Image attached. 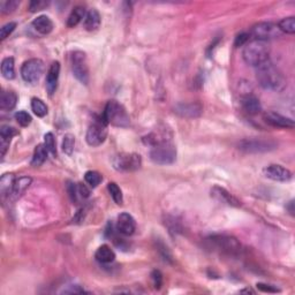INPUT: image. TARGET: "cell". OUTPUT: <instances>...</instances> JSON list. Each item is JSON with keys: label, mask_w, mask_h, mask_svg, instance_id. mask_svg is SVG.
Wrapping results in <instances>:
<instances>
[{"label": "cell", "mask_w": 295, "mask_h": 295, "mask_svg": "<svg viewBox=\"0 0 295 295\" xmlns=\"http://www.w3.org/2000/svg\"><path fill=\"white\" fill-rule=\"evenodd\" d=\"M100 15L98 13L97 9H90L87 14H85V18L83 20V27L85 30L88 31H95L99 28L100 25Z\"/></svg>", "instance_id": "cell-20"}, {"label": "cell", "mask_w": 295, "mask_h": 295, "mask_svg": "<svg viewBox=\"0 0 295 295\" xmlns=\"http://www.w3.org/2000/svg\"><path fill=\"white\" fill-rule=\"evenodd\" d=\"M256 287H257L258 291L264 292V293H278V292H280V290H278L277 287L272 286V285L263 284V283L256 284Z\"/></svg>", "instance_id": "cell-40"}, {"label": "cell", "mask_w": 295, "mask_h": 295, "mask_svg": "<svg viewBox=\"0 0 295 295\" xmlns=\"http://www.w3.org/2000/svg\"><path fill=\"white\" fill-rule=\"evenodd\" d=\"M14 182L15 177L13 174H4L0 179V194H1L2 198L5 197H11L13 188H14Z\"/></svg>", "instance_id": "cell-23"}, {"label": "cell", "mask_w": 295, "mask_h": 295, "mask_svg": "<svg viewBox=\"0 0 295 295\" xmlns=\"http://www.w3.org/2000/svg\"><path fill=\"white\" fill-rule=\"evenodd\" d=\"M107 136V122L103 117H99L89 126L85 139L87 143L91 147H98L106 139Z\"/></svg>", "instance_id": "cell-5"}, {"label": "cell", "mask_w": 295, "mask_h": 295, "mask_svg": "<svg viewBox=\"0 0 295 295\" xmlns=\"http://www.w3.org/2000/svg\"><path fill=\"white\" fill-rule=\"evenodd\" d=\"M136 230V223L135 219L133 218V216L129 214H123L118 216V220H117V231L120 234L125 236H133Z\"/></svg>", "instance_id": "cell-14"}, {"label": "cell", "mask_w": 295, "mask_h": 295, "mask_svg": "<svg viewBox=\"0 0 295 295\" xmlns=\"http://www.w3.org/2000/svg\"><path fill=\"white\" fill-rule=\"evenodd\" d=\"M31 110L39 118H44L47 114V106L42 99L39 98H33L31 99Z\"/></svg>", "instance_id": "cell-28"}, {"label": "cell", "mask_w": 295, "mask_h": 295, "mask_svg": "<svg viewBox=\"0 0 295 295\" xmlns=\"http://www.w3.org/2000/svg\"><path fill=\"white\" fill-rule=\"evenodd\" d=\"M15 28H17V23H15V22H8V23L2 25L1 29H0V39H6V38L15 30Z\"/></svg>", "instance_id": "cell-36"}, {"label": "cell", "mask_w": 295, "mask_h": 295, "mask_svg": "<svg viewBox=\"0 0 295 295\" xmlns=\"http://www.w3.org/2000/svg\"><path fill=\"white\" fill-rule=\"evenodd\" d=\"M241 293H254V291H252V290H242V291H241Z\"/></svg>", "instance_id": "cell-43"}, {"label": "cell", "mask_w": 295, "mask_h": 295, "mask_svg": "<svg viewBox=\"0 0 295 295\" xmlns=\"http://www.w3.org/2000/svg\"><path fill=\"white\" fill-rule=\"evenodd\" d=\"M72 72L76 80H79L82 84L89 83V66L87 61V56L82 51H75L72 53L71 58Z\"/></svg>", "instance_id": "cell-6"}, {"label": "cell", "mask_w": 295, "mask_h": 295, "mask_svg": "<svg viewBox=\"0 0 295 295\" xmlns=\"http://www.w3.org/2000/svg\"><path fill=\"white\" fill-rule=\"evenodd\" d=\"M95 258L101 264H110L116 259V254H114L113 249H111L110 246L103 245L96 250Z\"/></svg>", "instance_id": "cell-21"}, {"label": "cell", "mask_w": 295, "mask_h": 295, "mask_svg": "<svg viewBox=\"0 0 295 295\" xmlns=\"http://www.w3.org/2000/svg\"><path fill=\"white\" fill-rule=\"evenodd\" d=\"M44 145H45L47 152H50L53 157H57V147H56V138L52 133H47L44 136Z\"/></svg>", "instance_id": "cell-32"}, {"label": "cell", "mask_w": 295, "mask_h": 295, "mask_svg": "<svg viewBox=\"0 0 295 295\" xmlns=\"http://www.w3.org/2000/svg\"><path fill=\"white\" fill-rule=\"evenodd\" d=\"M18 95L14 91H4L0 97V109L2 111H11L17 106Z\"/></svg>", "instance_id": "cell-24"}, {"label": "cell", "mask_w": 295, "mask_h": 295, "mask_svg": "<svg viewBox=\"0 0 295 295\" xmlns=\"http://www.w3.org/2000/svg\"><path fill=\"white\" fill-rule=\"evenodd\" d=\"M31 181H33V180H31V177H19V179H15L14 188H13L11 197H13L14 199L21 197V196L25 193V190L30 187Z\"/></svg>", "instance_id": "cell-22"}, {"label": "cell", "mask_w": 295, "mask_h": 295, "mask_svg": "<svg viewBox=\"0 0 295 295\" xmlns=\"http://www.w3.org/2000/svg\"><path fill=\"white\" fill-rule=\"evenodd\" d=\"M103 118L107 122V125H111L116 127H121V128H126L131 125V119L129 116L127 114L125 107L121 104H119L117 100H109L104 109Z\"/></svg>", "instance_id": "cell-3"}, {"label": "cell", "mask_w": 295, "mask_h": 295, "mask_svg": "<svg viewBox=\"0 0 295 295\" xmlns=\"http://www.w3.org/2000/svg\"><path fill=\"white\" fill-rule=\"evenodd\" d=\"M76 190H78V197L85 199L89 197V195H90V192H89V189L85 187V185H83V183H79V185H76Z\"/></svg>", "instance_id": "cell-42"}, {"label": "cell", "mask_w": 295, "mask_h": 295, "mask_svg": "<svg viewBox=\"0 0 295 295\" xmlns=\"http://www.w3.org/2000/svg\"><path fill=\"white\" fill-rule=\"evenodd\" d=\"M263 118H264V121L268 123V125H270L272 127H275V128H293L294 127V121L290 118H287V117L281 116V114H279L277 112H265L264 116H263Z\"/></svg>", "instance_id": "cell-13"}, {"label": "cell", "mask_w": 295, "mask_h": 295, "mask_svg": "<svg viewBox=\"0 0 295 295\" xmlns=\"http://www.w3.org/2000/svg\"><path fill=\"white\" fill-rule=\"evenodd\" d=\"M277 25L279 30H280L283 34L293 35L295 33V18L294 17L285 18L281 21H279V23Z\"/></svg>", "instance_id": "cell-29"}, {"label": "cell", "mask_w": 295, "mask_h": 295, "mask_svg": "<svg viewBox=\"0 0 295 295\" xmlns=\"http://www.w3.org/2000/svg\"><path fill=\"white\" fill-rule=\"evenodd\" d=\"M151 279L154 287L156 290H160L161 285H163V275H161V272L159 270H154L151 274Z\"/></svg>", "instance_id": "cell-38"}, {"label": "cell", "mask_w": 295, "mask_h": 295, "mask_svg": "<svg viewBox=\"0 0 295 295\" xmlns=\"http://www.w3.org/2000/svg\"><path fill=\"white\" fill-rule=\"evenodd\" d=\"M18 134V131L15 128H13L11 126H1V129H0V141H5V142H9L11 143V139L13 136H15Z\"/></svg>", "instance_id": "cell-34"}, {"label": "cell", "mask_w": 295, "mask_h": 295, "mask_svg": "<svg viewBox=\"0 0 295 295\" xmlns=\"http://www.w3.org/2000/svg\"><path fill=\"white\" fill-rule=\"evenodd\" d=\"M15 120H17L18 123L22 127H28L31 123V117L29 113H27L25 111H19V112L15 113Z\"/></svg>", "instance_id": "cell-35"}, {"label": "cell", "mask_w": 295, "mask_h": 295, "mask_svg": "<svg viewBox=\"0 0 295 295\" xmlns=\"http://www.w3.org/2000/svg\"><path fill=\"white\" fill-rule=\"evenodd\" d=\"M256 68H257L256 79L263 89L270 91H281L286 87V79L283 73L270 60Z\"/></svg>", "instance_id": "cell-1"}, {"label": "cell", "mask_w": 295, "mask_h": 295, "mask_svg": "<svg viewBox=\"0 0 295 295\" xmlns=\"http://www.w3.org/2000/svg\"><path fill=\"white\" fill-rule=\"evenodd\" d=\"M249 37H250V35L247 34V33H242V34L237 35L236 38V43H234V45H236V47L245 46L246 44L248 43Z\"/></svg>", "instance_id": "cell-41"}, {"label": "cell", "mask_w": 295, "mask_h": 295, "mask_svg": "<svg viewBox=\"0 0 295 295\" xmlns=\"http://www.w3.org/2000/svg\"><path fill=\"white\" fill-rule=\"evenodd\" d=\"M107 190H109L111 197L113 198V201L118 205H121L123 203V195H122V190L120 189V187L117 185L116 182H110L109 185H107Z\"/></svg>", "instance_id": "cell-30"}, {"label": "cell", "mask_w": 295, "mask_h": 295, "mask_svg": "<svg viewBox=\"0 0 295 295\" xmlns=\"http://www.w3.org/2000/svg\"><path fill=\"white\" fill-rule=\"evenodd\" d=\"M249 35H252L254 39L268 42V40L280 37L283 33L279 30L277 24L271 23V22H259L254 25Z\"/></svg>", "instance_id": "cell-7"}, {"label": "cell", "mask_w": 295, "mask_h": 295, "mask_svg": "<svg viewBox=\"0 0 295 295\" xmlns=\"http://www.w3.org/2000/svg\"><path fill=\"white\" fill-rule=\"evenodd\" d=\"M85 9L83 7H81V6H78V7H75L73 9L71 14H69V17L67 19V25L69 28H74L78 25L82 20H84L85 18Z\"/></svg>", "instance_id": "cell-25"}, {"label": "cell", "mask_w": 295, "mask_h": 295, "mask_svg": "<svg viewBox=\"0 0 295 295\" xmlns=\"http://www.w3.org/2000/svg\"><path fill=\"white\" fill-rule=\"evenodd\" d=\"M49 6V1H44V0H36V1H31L29 5L30 12H39Z\"/></svg>", "instance_id": "cell-39"}, {"label": "cell", "mask_w": 295, "mask_h": 295, "mask_svg": "<svg viewBox=\"0 0 295 295\" xmlns=\"http://www.w3.org/2000/svg\"><path fill=\"white\" fill-rule=\"evenodd\" d=\"M211 196L216 201L223 203V204L231 205V207H240L241 205L239 199L234 197L231 193H228L226 189L221 188L219 186H215L214 188L211 189Z\"/></svg>", "instance_id": "cell-15"}, {"label": "cell", "mask_w": 295, "mask_h": 295, "mask_svg": "<svg viewBox=\"0 0 295 295\" xmlns=\"http://www.w3.org/2000/svg\"><path fill=\"white\" fill-rule=\"evenodd\" d=\"M47 158V150L44 144H38L34 151L33 159H31V165L35 167L42 166L45 163Z\"/></svg>", "instance_id": "cell-26"}, {"label": "cell", "mask_w": 295, "mask_h": 295, "mask_svg": "<svg viewBox=\"0 0 295 295\" xmlns=\"http://www.w3.org/2000/svg\"><path fill=\"white\" fill-rule=\"evenodd\" d=\"M59 75H60V63H59V61L52 62V65L50 66L49 71H47L46 83H45L46 91L49 93L50 96H52V95L56 93L57 88H58Z\"/></svg>", "instance_id": "cell-16"}, {"label": "cell", "mask_w": 295, "mask_h": 295, "mask_svg": "<svg viewBox=\"0 0 295 295\" xmlns=\"http://www.w3.org/2000/svg\"><path fill=\"white\" fill-rule=\"evenodd\" d=\"M243 60L246 63L253 67H258L263 63L270 60V46L268 42H263V40L253 39L245 45L242 52Z\"/></svg>", "instance_id": "cell-2"}, {"label": "cell", "mask_w": 295, "mask_h": 295, "mask_svg": "<svg viewBox=\"0 0 295 295\" xmlns=\"http://www.w3.org/2000/svg\"><path fill=\"white\" fill-rule=\"evenodd\" d=\"M277 148V143L270 139L262 138H247L239 143V149L247 154H262L269 152Z\"/></svg>", "instance_id": "cell-8"}, {"label": "cell", "mask_w": 295, "mask_h": 295, "mask_svg": "<svg viewBox=\"0 0 295 295\" xmlns=\"http://www.w3.org/2000/svg\"><path fill=\"white\" fill-rule=\"evenodd\" d=\"M20 2L15 1V0H9V1H2L1 4H0V7H1V12L4 13V14H8V13L14 12L17 7L19 6Z\"/></svg>", "instance_id": "cell-37"}, {"label": "cell", "mask_w": 295, "mask_h": 295, "mask_svg": "<svg viewBox=\"0 0 295 295\" xmlns=\"http://www.w3.org/2000/svg\"><path fill=\"white\" fill-rule=\"evenodd\" d=\"M84 180L89 186L95 188V187H97L101 182L103 177H101L100 173L96 172V171H88L84 174Z\"/></svg>", "instance_id": "cell-31"}, {"label": "cell", "mask_w": 295, "mask_h": 295, "mask_svg": "<svg viewBox=\"0 0 295 295\" xmlns=\"http://www.w3.org/2000/svg\"><path fill=\"white\" fill-rule=\"evenodd\" d=\"M44 73V63L40 59L27 60L21 67V76L24 82L30 84L37 83Z\"/></svg>", "instance_id": "cell-9"}, {"label": "cell", "mask_w": 295, "mask_h": 295, "mask_svg": "<svg viewBox=\"0 0 295 295\" xmlns=\"http://www.w3.org/2000/svg\"><path fill=\"white\" fill-rule=\"evenodd\" d=\"M241 106H242L243 111L248 113L249 116H256V114L262 112V105L259 103V99L254 95H245L241 97L240 99Z\"/></svg>", "instance_id": "cell-17"}, {"label": "cell", "mask_w": 295, "mask_h": 295, "mask_svg": "<svg viewBox=\"0 0 295 295\" xmlns=\"http://www.w3.org/2000/svg\"><path fill=\"white\" fill-rule=\"evenodd\" d=\"M1 74L6 80H13L15 78L14 59L12 57L5 58L1 62Z\"/></svg>", "instance_id": "cell-27"}, {"label": "cell", "mask_w": 295, "mask_h": 295, "mask_svg": "<svg viewBox=\"0 0 295 295\" xmlns=\"http://www.w3.org/2000/svg\"><path fill=\"white\" fill-rule=\"evenodd\" d=\"M112 164L116 170L129 172L138 170L141 167L142 159L138 154H119L113 157Z\"/></svg>", "instance_id": "cell-10"}, {"label": "cell", "mask_w": 295, "mask_h": 295, "mask_svg": "<svg viewBox=\"0 0 295 295\" xmlns=\"http://www.w3.org/2000/svg\"><path fill=\"white\" fill-rule=\"evenodd\" d=\"M74 145H75V138L74 135L72 134H67L65 135L62 141V150L66 155L68 156H72L73 151H74Z\"/></svg>", "instance_id": "cell-33"}, {"label": "cell", "mask_w": 295, "mask_h": 295, "mask_svg": "<svg viewBox=\"0 0 295 295\" xmlns=\"http://www.w3.org/2000/svg\"><path fill=\"white\" fill-rule=\"evenodd\" d=\"M150 158L154 163L158 165L173 164L177 159V149L170 141H163L152 145Z\"/></svg>", "instance_id": "cell-4"}, {"label": "cell", "mask_w": 295, "mask_h": 295, "mask_svg": "<svg viewBox=\"0 0 295 295\" xmlns=\"http://www.w3.org/2000/svg\"><path fill=\"white\" fill-rule=\"evenodd\" d=\"M210 241L216 248L227 255L236 256L241 253V243L233 236H215L210 237Z\"/></svg>", "instance_id": "cell-11"}, {"label": "cell", "mask_w": 295, "mask_h": 295, "mask_svg": "<svg viewBox=\"0 0 295 295\" xmlns=\"http://www.w3.org/2000/svg\"><path fill=\"white\" fill-rule=\"evenodd\" d=\"M33 27L38 34L49 35L53 30V22L46 15H40L33 21Z\"/></svg>", "instance_id": "cell-19"}, {"label": "cell", "mask_w": 295, "mask_h": 295, "mask_svg": "<svg viewBox=\"0 0 295 295\" xmlns=\"http://www.w3.org/2000/svg\"><path fill=\"white\" fill-rule=\"evenodd\" d=\"M263 173H264V176L268 177V179H271L274 180V181L278 182H286L290 181L292 179L291 171L278 164H271L269 165V166L264 167Z\"/></svg>", "instance_id": "cell-12"}, {"label": "cell", "mask_w": 295, "mask_h": 295, "mask_svg": "<svg viewBox=\"0 0 295 295\" xmlns=\"http://www.w3.org/2000/svg\"><path fill=\"white\" fill-rule=\"evenodd\" d=\"M174 112L183 117V118H196L202 113V106L196 103L189 104H179L174 109Z\"/></svg>", "instance_id": "cell-18"}]
</instances>
